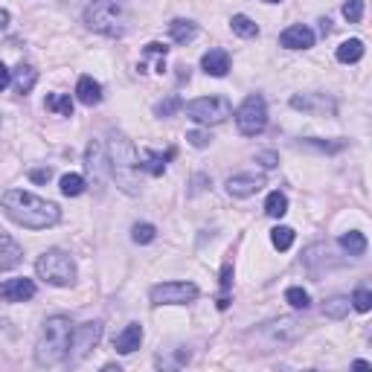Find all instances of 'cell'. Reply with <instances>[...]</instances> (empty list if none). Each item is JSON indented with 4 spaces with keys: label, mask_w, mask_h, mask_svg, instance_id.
<instances>
[{
    "label": "cell",
    "mask_w": 372,
    "mask_h": 372,
    "mask_svg": "<svg viewBox=\"0 0 372 372\" xmlns=\"http://www.w3.org/2000/svg\"><path fill=\"white\" fill-rule=\"evenodd\" d=\"M337 245H340V250H346L349 256H364L366 253V236L358 233V230H349V233L340 236Z\"/></svg>",
    "instance_id": "obj_24"
},
{
    "label": "cell",
    "mask_w": 372,
    "mask_h": 372,
    "mask_svg": "<svg viewBox=\"0 0 372 372\" xmlns=\"http://www.w3.org/2000/svg\"><path fill=\"white\" fill-rule=\"evenodd\" d=\"M76 96H79L82 105L94 108V105H99V102H102V85L96 79H91V76H82L79 85H76Z\"/></svg>",
    "instance_id": "obj_20"
},
{
    "label": "cell",
    "mask_w": 372,
    "mask_h": 372,
    "mask_svg": "<svg viewBox=\"0 0 372 372\" xmlns=\"http://www.w3.org/2000/svg\"><path fill=\"white\" fill-rule=\"evenodd\" d=\"M169 35L175 44H189L192 38L198 35V24L195 21H186V18H175L169 24Z\"/></svg>",
    "instance_id": "obj_22"
},
{
    "label": "cell",
    "mask_w": 372,
    "mask_h": 372,
    "mask_svg": "<svg viewBox=\"0 0 372 372\" xmlns=\"http://www.w3.org/2000/svg\"><path fill=\"white\" fill-rule=\"evenodd\" d=\"M143 344V326L140 323H128L125 329L114 337V349L120 352V355H131V352H137Z\"/></svg>",
    "instance_id": "obj_15"
},
{
    "label": "cell",
    "mask_w": 372,
    "mask_h": 372,
    "mask_svg": "<svg viewBox=\"0 0 372 372\" xmlns=\"http://www.w3.org/2000/svg\"><path fill=\"white\" fill-rule=\"evenodd\" d=\"M154 239H157V227L148 224V221L131 227V242H134V245H152Z\"/></svg>",
    "instance_id": "obj_28"
},
{
    "label": "cell",
    "mask_w": 372,
    "mask_h": 372,
    "mask_svg": "<svg viewBox=\"0 0 372 372\" xmlns=\"http://www.w3.org/2000/svg\"><path fill=\"white\" fill-rule=\"evenodd\" d=\"M344 18L349 24H361V18H364V0H346V3H344Z\"/></svg>",
    "instance_id": "obj_35"
},
{
    "label": "cell",
    "mask_w": 372,
    "mask_h": 372,
    "mask_svg": "<svg viewBox=\"0 0 372 372\" xmlns=\"http://www.w3.org/2000/svg\"><path fill=\"white\" fill-rule=\"evenodd\" d=\"M35 82H38V70H35V67H29V64H21L18 70L12 73V85H15V91H18L21 96L33 91Z\"/></svg>",
    "instance_id": "obj_23"
},
{
    "label": "cell",
    "mask_w": 372,
    "mask_h": 372,
    "mask_svg": "<svg viewBox=\"0 0 372 372\" xmlns=\"http://www.w3.org/2000/svg\"><path fill=\"white\" fill-rule=\"evenodd\" d=\"M50 177H53V169H33L29 172V181L33 184H50Z\"/></svg>",
    "instance_id": "obj_41"
},
{
    "label": "cell",
    "mask_w": 372,
    "mask_h": 372,
    "mask_svg": "<svg viewBox=\"0 0 372 372\" xmlns=\"http://www.w3.org/2000/svg\"><path fill=\"white\" fill-rule=\"evenodd\" d=\"M230 29H233V33L239 35V38H256V35H259V26L253 24V21L247 18V15H233Z\"/></svg>",
    "instance_id": "obj_26"
},
{
    "label": "cell",
    "mask_w": 372,
    "mask_h": 372,
    "mask_svg": "<svg viewBox=\"0 0 372 372\" xmlns=\"http://www.w3.org/2000/svg\"><path fill=\"white\" fill-rule=\"evenodd\" d=\"M364 50H366V47H364L361 38H349V41H344V44L337 47L335 58H337L340 64H355V62H361V58H364Z\"/></svg>",
    "instance_id": "obj_21"
},
{
    "label": "cell",
    "mask_w": 372,
    "mask_h": 372,
    "mask_svg": "<svg viewBox=\"0 0 372 372\" xmlns=\"http://www.w3.org/2000/svg\"><path fill=\"white\" fill-rule=\"evenodd\" d=\"M169 157H175V148H169L166 157L157 154V152H152V148H145L143 157H140V172H148L152 177H160L163 172H166V160H169Z\"/></svg>",
    "instance_id": "obj_19"
},
{
    "label": "cell",
    "mask_w": 372,
    "mask_h": 372,
    "mask_svg": "<svg viewBox=\"0 0 372 372\" xmlns=\"http://www.w3.org/2000/svg\"><path fill=\"white\" fill-rule=\"evenodd\" d=\"M233 285V262H224V267H221V291H230Z\"/></svg>",
    "instance_id": "obj_40"
},
{
    "label": "cell",
    "mask_w": 372,
    "mask_h": 372,
    "mask_svg": "<svg viewBox=\"0 0 372 372\" xmlns=\"http://www.w3.org/2000/svg\"><path fill=\"white\" fill-rule=\"evenodd\" d=\"M271 242L276 250H291L294 245V230L291 227H274L271 230Z\"/></svg>",
    "instance_id": "obj_32"
},
{
    "label": "cell",
    "mask_w": 372,
    "mask_h": 372,
    "mask_svg": "<svg viewBox=\"0 0 372 372\" xmlns=\"http://www.w3.org/2000/svg\"><path fill=\"white\" fill-rule=\"evenodd\" d=\"M291 108L294 111H303L311 116H326V114H335V102L326 96V94H305V96H291Z\"/></svg>",
    "instance_id": "obj_11"
},
{
    "label": "cell",
    "mask_w": 372,
    "mask_h": 372,
    "mask_svg": "<svg viewBox=\"0 0 372 372\" xmlns=\"http://www.w3.org/2000/svg\"><path fill=\"white\" fill-rule=\"evenodd\" d=\"M271 337H276L279 344H288V340H294V337H300V332H303V326H300V320H294V317H282V320H274V323H267V329H265Z\"/></svg>",
    "instance_id": "obj_18"
},
{
    "label": "cell",
    "mask_w": 372,
    "mask_h": 372,
    "mask_svg": "<svg viewBox=\"0 0 372 372\" xmlns=\"http://www.w3.org/2000/svg\"><path fill=\"white\" fill-rule=\"evenodd\" d=\"M35 274L47 282V285H55V288H70L76 282V262H73L70 253L64 250H44L38 262H35Z\"/></svg>",
    "instance_id": "obj_5"
},
{
    "label": "cell",
    "mask_w": 372,
    "mask_h": 372,
    "mask_svg": "<svg viewBox=\"0 0 372 372\" xmlns=\"http://www.w3.org/2000/svg\"><path fill=\"white\" fill-rule=\"evenodd\" d=\"M82 192H85V177H82V175L70 172V175L62 177V195L76 198V195H82Z\"/></svg>",
    "instance_id": "obj_29"
},
{
    "label": "cell",
    "mask_w": 372,
    "mask_h": 372,
    "mask_svg": "<svg viewBox=\"0 0 372 372\" xmlns=\"http://www.w3.org/2000/svg\"><path fill=\"white\" fill-rule=\"evenodd\" d=\"M236 125H239L242 137H259L267 128V105L259 94H250L239 105V111H236Z\"/></svg>",
    "instance_id": "obj_7"
},
{
    "label": "cell",
    "mask_w": 372,
    "mask_h": 372,
    "mask_svg": "<svg viewBox=\"0 0 372 372\" xmlns=\"http://www.w3.org/2000/svg\"><path fill=\"white\" fill-rule=\"evenodd\" d=\"M0 204H3L6 215L21 224L26 230H47V227H55L62 221V210L47 201V198H38L33 192H24V189H6L0 195Z\"/></svg>",
    "instance_id": "obj_1"
},
{
    "label": "cell",
    "mask_w": 372,
    "mask_h": 372,
    "mask_svg": "<svg viewBox=\"0 0 372 372\" xmlns=\"http://www.w3.org/2000/svg\"><path fill=\"white\" fill-rule=\"evenodd\" d=\"M6 26H9V12H6V9H0V33H3Z\"/></svg>",
    "instance_id": "obj_44"
},
{
    "label": "cell",
    "mask_w": 372,
    "mask_h": 372,
    "mask_svg": "<svg viewBox=\"0 0 372 372\" xmlns=\"http://www.w3.org/2000/svg\"><path fill=\"white\" fill-rule=\"evenodd\" d=\"M108 169L111 177L116 181L125 195H140V154L134 143L125 137V134H114L111 137V154H108Z\"/></svg>",
    "instance_id": "obj_2"
},
{
    "label": "cell",
    "mask_w": 372,
    "mask_h": 372,
    "mask_svg": "<svg viewBox=\"0 0 372 372\" xmlns=\"http://www.w3.org/2000/svg\"><path fill=\"white\" fill-rule=\"evenodd\" d=\"M300 148H315V152H340L344 143H323V140H303Z\"/></svg>",
    "instance_id": "obj_37"
},
{
    "label": "cell",
    "mask_w": 372,
    "mask_h": 372,
    "mask_svg": "<svg viewBox=\"0 0 372 372\" xmlns=\"http://www.w3.org/2000/svg\"><path fill=\"white\" fill-rule=\"evenodd\" d=\"M224 186H227V195H233V198H250L265 186V177L253 175V172H242V175L227 177Z\"/></svg>",
    "instance_id": "obj_12"
},
{
    "label": "cell",
    "mask_w": 372,
    "mask_h": 372,
    "mask_svg": "<svg viewBox=\"0 0 372 372\" xmlns=\"http://www.w3.org/2000/svg\"><path fill=\"white\" fill-rule=\"evenodd\" d=\"M181 108H184V99L177 96V94H172V96L160 99L157 105H154V116H172V114H177Z\"/></svg>",
    "instance_id": "obj_31"
},
{
    "label": "cell",
    "mask_w": 372,
    "mask_h": 372,
    "mask_svg": "<svg viewBox=\"0 0 372 372\" xmlns=\"http://www.w3.org/2000/svg\"><path fill=\"white\" fill-rule=\"evenodd\" d=\"M73 337V320L67 315H53L44 320L41 337L35 344V364L38 366H55L67 358Z\"/></svg>",
    "instance_id": "obj_3"
},
{
    "label": "cell",
    "mask_w": 372,
    "mask_h": 372,
    "mask_svg": "<svg viewBox=\"0 0 372 372\" xmlns=\"http://www.w3.org/2000/svg\"><path fill=\"white\" fill-rule=\"evenodd\" d=\"M24 262V247L12 239V236L0 233V271H12Z\"/></svg>",
    "instance_id": "obj_16"
},
{
    "label": "cell",
    "mask_w": 372,
    "mask_h": 372,
    "mask_svg": "<svg viewBox=\"0 0 372 372\" xmlns=\"http://www.w3.org/2000/svg\"><path fill=\"white\" fill-rule=\"evenodd\" d=\"M85 169H87V177L96 189H102L108 184V152H105V143L102 140H91L87 143V152H85Z\"/></svg>",
    "instance_id": "obj_10"
},
{
    "label": "cell",
    "mask_w": 372,
    "mask_h": 372,
    "mask_svg": "<svg viewBox=\"0 0 372 372\" xmlns=\"http://www.w3.org/2000/svg\"><path fill=\"white\" fill-rule=\"evenodd\" d=\"M201 67H204L206 76H215V79L227 76V73H230V55H227V50H210V53H204Z\"/></svg>",
    "instance_id": "obj_17"
},
{
    "label": "cell",
    "mask_w": 372,
    "mask_h": 372,
    "mask_svg": "<svg viewBox=\"0 0 372 372\" xmlns=\"http://www.w3.org/2000/svg\"><path fill=\"white\" fill-rule=\"evenodd\" d=\"M352 308L355 311H361V315H366V311L372 308V294H369V288H358V291H355L352 294Z\"/></svg>",
    "instance_id": "obj_34"
},
{
    "label": "cell",
    "mask_w": 372,
    "mask_h": 372,
    "mask_svg": "<svg viewBox=\"0 0 372 372\" xmlns=\"http://www.w3.org/2000/svg\"><path fill=\"white\" fill-rule=\"evenodd\" d=\"M35 296V282L26 279V276H15V279H6L0 285V300L3 303H26Z\"/></svg>",
    "instance_id": "obj_13"
},
{
    "label": "cell",
    "mask_w": 372,
    "mask_h": 372,
    "mask_svg": "<svg viewBox=\"0 0 372 372\" xmlns=\"http://www.w3.org/2000/svg\"><path fill=\"white\" fill-rule=\"evenodd\" d=\"M262 3H282V0H262Z\"/></svg>",
    "instance_id": "obj_47"
},
{
    "label": "cell",
    "mask_w": 372,
    "mask_h": 372,
    "mask_svg": "<svg viewBox=\"0 0 372 372\" xmlns=\"http://www.w3.org/2000/svg\"><path fill=\"white\" fill-rule=\"evenodd\" d=\"M145 53H160L163 58H166L169 47H166V44H160V41H152V44H148V47H145Z\"/></svg>",
    "instance_id": "obj_43"
},
{
    "label": "cell",
    "mask_w": 372,
    "mask_h": 372,
    "mask_svg": "<svg viewBox=\"0 0 372 372\" xmlns=\"http://www.w3.org/2000/svg\"><path fill=\"white\" fill-rule=\"evenodd\" d=\"M256 163L262 169H276L279 166V154L276 152H259L256 154Z\"/></svg>",
    "instance_id": "obj_38"
},
{
    "label": "cell",
    "mask_w": 372,
    "mask_h": 372,
    "mask_svg": "<svg viewBox=\"0 0 372 372\" xmlns=\"http://www.w3.org/2000/svg\"><path fill=\"white\" fill-rule=\"evenodd\" d=\"M85 24H87V29H94L99 35L120 38V35H125V26H128L125 3L123 0H94L85 9Z\"/></svg>",
    "instance_id": "obj_4"
},
{
    "label": "cell",
    "mask_w": 372,
    "mask_h": 372,
    "mask_svg": "<svg viewBox=\"0 0 372 372\" xmlns=\"http://www.w3.org/2000/svg\"><path fill=\"white\" fill-rule=\"evenodd\" d=\"M152 305H186L192 300H198V285L195 282H160L148 291Z\"/></svg>",
    "instance_id": "obj_8"
},
{
    "label": "cell",
    "mask_w": 372,
    "mask_h": 372,
    "mask_svg": "<svg viewBox=\"0 0 372 372\" xmlns=\"http://www.w3.org/2000/svg\"><path fill=\"white\" fill-rule=\"evenodd\" d=\"M206 186H213V177H210V175H195V177H192L189 195H198V192H204Z\"/></svg>",
    "instance_id": "obj_39"
},
{
    "label": "cell",
    "mask_w": 372,
    "mask_h": 372,
    "mask_svg": "<svg viewBox=\"0 0 372 372\" xmlns=\"http://www.w3.org/2000/svg\"><path fill=\"white\" fill-rule=\"evenodd\" d=\"M9 85H12V70L6 64H0V94H3Z\"/></svg>",
    "instance_id": "obj_42"
},
{
    "label": "cell",
    "mask_w": 372,
    "mask_h": 372,
    "mask_svg": "<svg viewBox=\"0 0 372 372\" xmlns=\"http://www.w3.org/2000/svg\"><path fill=\"white\" fill-rule=\"evenodd\" d=\"M279 44L285 50H308V47H315V29L305 24H291L285 33L279 35Z\"/></svg>",
    "instance_id": "obj_14"
},
{
    "label": "cell",
    "mask_w": 372,
    "mask_h": 372,
    "mask_svg": "<svg viewBox=\"0 0 372 372\" xmlns=\"http://www.w3.org/2000/svg\"><path fill=\"white\" fill-rule=\"evenodd\" d=\"M186 143L192 145V148H206V145H210L213 143V134L210 131H186Z\"/></svg>",
    "instance_id": "obj_36"
},
{
    "label": "cell",
    "mask_w": 372,
    "mask_h": 372,
    "mask_svg": "<svg viewBox=\"0 0 372 372\" xmlns=\"http://www.w3.org/2000/svg\"><path fill=\"white\" fill-rule=\"evenodd\" d=\"M320 33H323V35H329V33H332V21H329V18H323V21H320Z\"/></svg>",
    "instance_id": "obj_45"
},
{
    "label": "cell",
    "mask_w": 372,
    "mask_h": 372,
    "mask_svg": "<svg viewBox=\"0 0 372 372\" xmlns=\"http://www.w3.org/2000/svg\"><path fill=\"white\" fill-rule=\"evenodd\" d=\"M265 213L271 215V218H282V215L288 213V198L282 195L279 189L271 192V195H267V201H265Z\"/></svg>",
    "instance_id": "obj_27"
},
{
    "label": "cell",
    "mask_w": 372,
    "mask_h": 372,
    "mask_svg": "<svg viewBox=\"0 0 372 372\" xmlns=\"http://www.w3.org/2000/svg\"><path fill=\"white\" fill-rule=\"evenodd\" d=\"M184 111L189 120H195L198 125H218V123H224L227 116H233V105L224 96H201V99L184 102Z\"/></svg>",
    "instance_id": "obj_6"
},
{
    "label": "cell",
    "mask_w": 372,
    "mask_h": 372,
    "mask_svg": "<svg viewBox=\"0 0 372 372\" xmlns=\"http://www.w3.org/2000/svg\"><path fill=\"white\" fill-rule=\"evenodd\" d=\"M102 337V323L91 320V323H82V326H73V337H70V352L67 358L70 364H82L87 355L94 352V346L99 344Z\"/></svg>",
    "instance_id": "obj_9"
},
{
    "label": "cell",
    "mask_w": 372,
    "mask_h": 372,
    "mask_svg": "<svg viewBox=\"0 0 372 372\" xmlns=\"http://www.w3.org/2000/svg\"><path fill=\"white\" fill-rule=\"evenodd\" d=\"M44 105H47V111H55V114H62V116H73V99H70V96L50 94Z\"/></svg>",
    "instance_id": "obj_30"
},
{
    "label": "cell",
    "mask_w": 372,
    "mask_h": 372,
    "mask_svg": "<svg viewBox=\"0 0 372 372\" xmlns=\"http://www.w3.org/2000/svg\"><path fill=\"white\" fill-rule=\"evenodd\" d=\"M352 366H355V369H369V366H372V364H369V361H355V364H352Z\"/></svg>",
    "instance_id": "obj_46"
},
{
    "label": "cell",
    "mask_w": 372,
    "mask_h": 372,
    "mask_svg": "<svg viewBox=\"0 0 372 372\" xmlns=\"http://www.w3.org/2000/svg\"><path fill=\"white\" fill-rule=\"evenodd\" d=\"M285 303H288L291 308H308V305H311V296H308V291H303V288H288V291H285Z\"/></svg>",
    "instance_id": "obj_33"
},
{
    "label": "cell",
    "mask_w": 372,
    "mask_h": 372,
    "mask_svg": "<svg viewBox=\"0 0 372 372\" xmlns=\"http://www.w3.org/2000/svg\"><path fill=\"white\" fill-rule=\"evenodd\" d=\"M349 308H352L349 296H332V300L323 305V315L329 317V320H344L349 315Z\"/></svg>",
    "instance_id": "obj_25"
}]
</instances>
